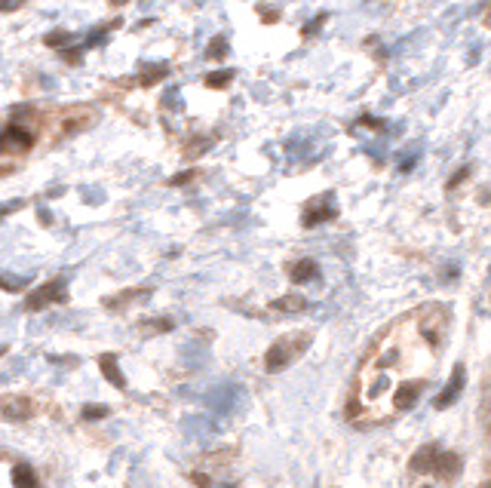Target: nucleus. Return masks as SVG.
<instances>
[{"instance_id":"nucleus-17","label":"nucleus","mask_w":491,"mask_h":488,"mask_svg":"<svg viewBox=\"0 0 491 488\" xmlns=\"http://www.w3.org/2000/svg\"><path fill=\"white\" fill-rule=\"evenodd\" d=\"M68 40H71L68 35H49V37H47V44H49V47H65Z\"/></svg>"},{"instance_id":"nucleus-4","label":"nucleus","mask_w":491,"mask_h":488,"mask_svg":"<svg viewBox=\"0 0 491 488\" xmlns=\"http://www.w3.org/2000/svg\"><path fill=\"white\" fill-rule=\"evenodd\" d=\"M461 470V458L454 452H436L434 458V473L439 476H454Z\"/></svg>"},{"instance_id":"nucleus-11","label":"nucleus","mask_w":491,"mask_h":488,"mask_svg":"<svg viewBox=\"0 0 491 488\" xmlns=\"http://www.w3.org/2000/svg\"><path fill=\"white\" fill-rule=\"evenodd\" d=\"M329 218H335V206H317V209H308V215H304V224L313 227L319 222H329Z\"/></svg>"},{"instance_id":"nucleus-12","label":"nucleus","mask_w":491,"mask_h":488,"mask_svg":"<svg viewBox=\"0 0 491 488\" xmlns=\"http://www.w3.org/2000/svg\"><path fill=\"white\" fill-rule=\"evenodd\" d=\"M231 78H234V71H215V74H209V78H206V87L209 89H222V87L231 83Z\"/></svg>"},{"instance_id":"nucleus-15","label":"nucleus","mask_w":491,"mask_h":488,"mask_svg":"<svg viewBox=\"0 0 491 488\" xmlns=\"http://www.w3.org/2000/svg\"><path fill=\"white\" fill-rule=\"evenodd\" d=\"M105 415H108L105 406H87V409H83V418H87V421H99V418H105Z\"/></svg>"},{"instance_id":"nucleus-18","label":"nucleus","mask_w":491,"mask_h":488,"mask_svg":"<svg viewBox=\"0 0 491 488\" xmlns=\"http://www.w3.org/2000/svg\"><path fill=\"white\" fill-rule=\"evenodd\" d=\"M13 6H19V0H0V10H13Z\"/></svg>"},{"instance_id":"nucleus-1","label":"nucleus","mask_w":491,"mask_h":488,"mask_svg":"<svg viewBox=\"0 0 491 488\" xmlns=\"http://www.w3.org/2000/svg\"><path fill=\"white\" fill-rule=\"evenodd\" d=\"M65 298V286L62 283H47L40 286L34 296H28V310H44L47 305H56V301Z\"/></svg>"},{"instance_id":"nucleus-20","label":"nucleus","mask_w":491,"mask_h":488,"mask_svg":"<svg viewBox=\"0 0 491 488\" xmlns=\"http://www.w3.org/2000/svg\"><path fill=\"white\" fill-rule=\"evenodd\" d=\"M486 22H488V25H491V10H488V16H486Z\"/></svg>"},{"instance_id":"nucleus-9","label":"nucleus","mask_w":491,"mask_h":488,"mask_svg":"<svg viewBox=\"0 0 491 488\" xmlns=\"http://www.w3.org/2000/svg\"><path fill=\"white\" fill-rule=\"evenodd\" d=\"M317 276V265L310 262V258H304V262H298L292 267V280L295 283H308V280H313Z\"/></svg>"},{"instance_id":"nucleus-13","label":"nucleus","mask_w":491,"mask_h":488,"mask_svg":"<svg viewBox=\"0 0 491 488\" xmlns=\"http://www.w3.org/2000/svg\"><path fill=\"white\" fill-rule=\"evenodd\" d=\"M277 310H301L304 307V298H279L274 301Z\"/></svg>"},{"instance_id":"nucleus-14","label":"nucleus","mask_w":491,"mask_h":488,"mask_svg":"<svg viewBox=\"0 0 491 488\" xmlns=\"http://www.w3.org/2000/svg\"><path fill=\"white\" fill-rule=\"evenodd\" d=\"M166 78V68H157V71H145L141 74V87H151V83L163 80Z\"/></svg>"},{"instance_id":"nucleus-2","label":"nucleus","mask_w":491,"mask_h":488,"mask_svg":"<svg viewBox=\"0 0 491 488\" xmlns=\"http://www.w3.org/2000/svg\"><path fill=\"white\" fill-rule=\"evenodd\" d=\"M31 145H34V136L19 130V126H10L6 132H0V151H28Z\"/></svg>"},{"instance_id":"nucleus-3","label":"nucleus","mask_w":491,"mask_h":488,"mask_svg":"<svg viewBox=\"0 0 491 488\" xmlns=\"http://www.w3.org/2000/svg\"><path fill=\"white\" fill-rule=\"evenodd\" d=\"M461 390H464V366H458V369H454V372H452V381H448V384H445V390L439 393L436 409H448L454 400L461 397Z\"/></svg>"},{"instance_id":"nucleus-10","label":"nucleus","mask_w":491,"mask_h":488,"mask_svg":"<svg viewBox=\"0 0 491 488\" xmlns=\"http://www.w3.org/2000/svg\"><path fill=\"white\" fill-rule=\"evenodd\" d=\"M418 390H421V384H402L400 393H396V409L414 406V400H418Z\"/></svg>"},{"instance_id":"nucleus-5","label":"nucleus","mask_w":491,"mask_h":488,"mask_svg":"<svg viewBox=\"0 0 491 488\" xmlns=\"http://www.w3.org/2000/svg\"><path fill=\"white\" fill-rule=\"evenodd\" d=\"M99 366H101V375H105L114 387H126V378H123V372H120V366H117L114 353H105V357L99 359Z\"/></svg>"},{"instance_id":"nucleus-19","label":"nucleus","mask_w":491,"mask_h":488,"mask_svg":"<svg viewBox=\"0 0 491 488\" xmlns=\"http://www.w3.org/2000/svg\"><path fill=\"white\" fill-rule=\"evenodd\" d=\"M111 4H117V6H120V4H126V0H111Z\"/></svg>"},{"instance_id":"nucleus-21","label":"nucleus","mask_w":491,"mask_h":488,"mask_svg":"<svg viewBox=\"0 0 491 488\" xmlns=\"http://www.w3.org/2000/svg\"><path fill=\"white\" fill-rule=\"evenodd\" d=\"M424 488H430V485H424Z\"/></svg>"},{"instance_id":"nucleus-7","label":"nucleus","mask_w":491,"mask_h":488,"mask_svg":"<svg viewBox=\"0 0 491 488\" xmlns=\"http://www.w3.org/2000/svg\"><path fill=\"white\" fill-rule=\"evenodd\" d=\"M436 445H424L418 454L412 458V470H418V473H427V470H434V458H436Z\"/></svg>"},{"instance_id":"nucleus-6","label":"nucleus","mask_w":491,"mask_h":488,"mask_svg":"<svg viewBox=\"0 0 491 488\" xmlns=\"http://www.w3.org/2000/svg\"><path fill=\"white\" fill-rule=\"evenodd\" d=\"M289 344L286 341H277L274 348L267 350V372H279V369H283L286 363H289Z\"/></svg>"},{"instance_id":"nucleus-16","label":"nucleus","mask_w":491,"mask_h":488,"mask_svg":"<svg viewBox=\"0 0 491 488\" xmlns=\"http://www.w3.org/2000/svg\"><path fill=\"white\" fill-rule=\"evenodd\" d=\"M225 49H227L225 37H215V44L209 47V56H213V58H222V56H225Z\"/></svg>"},{"instance_id":"nucleus-8","label":"nucleus","mask_w":491,"mask_h":488,"mask_svg":"<svg viewBox=\"0 0 491 488\" xmlns=\"http://www.w3.org/2000/svg\"><path fill=\"white\" fill-rule=\"evenodd\" d=\"M13 485L16 488H37V476L31 473V467L19 464L13 470Z\"/></svg>"}]
</instances>
